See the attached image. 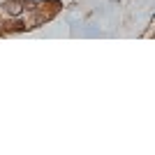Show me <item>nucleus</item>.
Here are the masks:
<instances>
[{"label":"nucleus","instance_id":"obj_1","mask_svg":"<svg viewBox=\"0 0 155 155\" xmlns=\"http://www.w3.org/2000/svg\"><path fill=\"white\" fill-rule=\"evenodd\" d=\"M23 12V2H9L7 5V14H12V16H19Z\"/></svg>","mask_w":155,"mask_h":155}]
</instances>
